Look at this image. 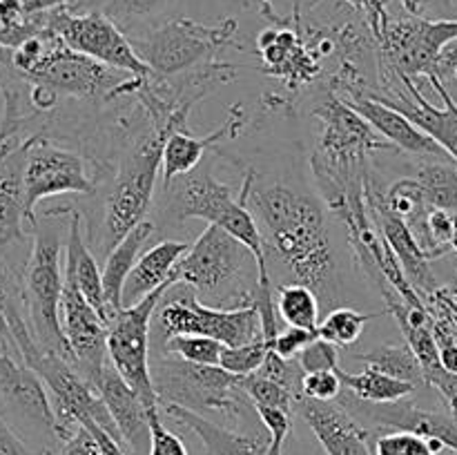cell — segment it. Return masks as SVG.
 Segmentation results:
<instances>
[{"mask_svg":"<svg viewBox=\"0 0 457 455\" xmlns=\"http://www.w3.org/2000/svg\"><path fill=\"white\" fill-rule=\"evenodd\" d=\"M248 208L253 210L263 244L277 261L286 263L295 284L317 293L321 310L330 306L337 288V257L326 226V212L320 199L288 186L250 187Z\"/></svg>","mask_w":457,"mask_h":455,"instance_id":"obj_1","label":"cell"},{"mask_svg":"<svg viewBox=\"0 0 457 455\" xmlns=\"http://www.w3.org/2000/svg\"><path fill=\"white\" fill-rule=\"evenodd\" d=\"M187 114L174 116L168 125H152L145 134L134 138L120 156L112 186L101 205V221L94 228V244L107 254L134 226L145 219L154 199L159 168L163 163L165 138L174 129L187 128Z\"/></svg>","mask_w":457,"mask_h":455,"instance_id":"obj_2","label":"cell"},{"mask_svg":"<svg viewBox=\"0 0 457 455\" xmlns=\"http://www.w3.org/2000/svg\"><path fill=\"white\" fill-rule=\"evenodd\" d=\"M250 263L257 266L241 241L208 223L174 268L172 281L195 290L204 303L214 302V308H223V303L230 308L254 306L259 279L245 281Z\"/></svg>","mask_w":457,"mask_h":455,"instance_id":"obj_3","label":"cell"},{"mask_svg":"<svg viewBox=\"0 0 457 455\" xmlns=\"http://www.w3.org/2000/svg\"><path fill=\"white\" fill-rule=\"evenodd\" d=\"M150 370L159 404H177L199 415L221 413L237 422L254 410L239 375L221 366L192 364L172 352H159L156 360H150Z\"/></svg>","mask_w":457,"mask_h":455,"instance_id":"obj_4","label":"cell"},{"mask_svg":"<svg viewBox=\"0 0 457 455\" xmlns=\"http://www.w3.org/2000/svg\"><path fill=\"white\" fill-rule=\"evenodd\" d=\"M22 303L38 346L47 352L71 360L65 333L61 326V299L65 288L62 239L56 226L34 228V245L22 272Z\"/></svg>","mask_w":457,"mask_h":455,"instance_id":"obj_5","label":"cell"},{"mask_svg":"<svg viewBox=\"0 0 457 455\" xmlns=\"http://www.w3.org/2000/svg\"><path fill=\"white\" fill-rule=\"evenodd\" d=\"M235 36V18H226L219 25H204L190 18H174L134 38L132 45L152 70V74L170 79V76H181L210 65L223 47L241 49Z\"/></svg>","mask_w":457,"mask_h":455,"instance_id":"obj_6","label":"cell"},{"mask_svg":"<svg viewBox=\"0 0 457 455\" xmlns=\"http://www.w3.org/2000/svg\"><path fill=\"white\" fill-rule=\"evenodd\" d=\"M161 343L172 335H205L223 346H244L262 337V315L257 306L214 308L201 302L192 288L174 284L156 308Z\"/></svg>","mask_w":457,"mask_h":455,"instance_id":"obj_7","label":"cell"},{"mask_svg":"<svg viewBox=\"0 0 457 455\" xmlns=\"http://www.w3.org/2000/svg\"><path fill=\"white\" fill-rule=\"evenodd\" d=\"M0 404L4 418L31 449L43 455L61 449L47 386L13 351H0Z\"/></svg>","mask_w":457,"mask_h":455,"instance_id":"obj_8","label":"cell"},{"mask_svg":"<svg viewBox=\"0 0 457 455\" xmlns=\"http://www.w3.org/2000/svg\"><path fill=\"white\" fill-rule=\"evenodd\" d=\"M47 29L54 31L67 47L112 70L128 71L137 80H147L152 76V70L138 56L128 34L101 9L74 12L70 4L49 9Z\"/></svg>","mask_w":457,"mask_h":455,"instance_id":"obj_9","label":"cell"},{"mask_svg":"<svg viewBox=\"0 0 457 455\" xmlns=\"http://www.w3.org/2000/svg\"><path fill=\"white\" fill-rule=\"evenodd\" d=\"M174 284L161 285L145 299H141L134 306L123 308L112 321L110 335H107V357L110 364L119 370L120 377L138 393L145 409H156L159 395L152 384L150 370V326L152 317L156 315L163 294Z\"/></svg>","mask_w":457,"mask_h":455,"instance_id":"obj_10","label":"cell"},{"mask_svg":"<svg viewBox=\"0 0 457 455\" xmlns=\"http://www.w3.org/2000/svg\"><path fill=\"white\" fill-rule=\"evenodd\" d=\"M25 203L31 230L36 228V205L58 194H85L96 192V183L87 174L85 159L74 150L54 145L43 132L27 138L25 156Z\"/></svg>","mask_w":457,"mask_h":455,"instance_id":"obj_11","label":"cell"},{"mask_svg":"<svg viewBox=\"0 0 457 455\" xmlns=\"http://www.w3.org/2000/svg\"><path fill=\"white\" fill-rule=\"evenodd\" d=\"M457 38V18H424L406 16L388 22L379 52L384 65L397 79H418L433 74L437 56L442 49Z\"/></svg>","mask_w":457,"mask_h":455,"instance_id":"obj_12","label":"cell"},{"mask_svg":"<svg viewBox=\"0 0 457 455\" xmlns=\"http://www.w3.org/2000/svg\"><path fill=\"white\" fill-rule=\"evenodd\" d=\"M27 83H40L47 87L56 89L61 96L71 98H96L107 96L112 89L119 87L123 83V76L112 67L103 65V62L94 61V58L85 56V54L74 52L67 47L56 34H54L49 52L40 61L36 70L22 76Z\"/></svg>","mask_w":457,"mask_h":455,"instance_id":"obj_13","label":"cell"},{"mask_svg":"<svg viewBox=\"0 0 457 455\" xmlns=\"http://www.w3.org/2000/svg\"><path fill=\"white\" fill-rule=\"evenodd\" d=\"M61 326L74 366L94 386L107 361H110V357H107L110 328L70 279H65V288H62Z\"/></svg>","mask_w":457,"mask_h":455,"instance_id":"obj_14","label":"cell"},{"mask_svg":"<svg viewBox=\"0 0 457 455\" xmlns=\"http://www.w3.org/2000/svg\"><path fill=\"white\" fill-rule=\"evenodd\" d=\"M165 192H168V201L161 210V219L168 226H179L187 219H204L208 223H217L223 210L232 201H237L232 187L217 181L210 174L208 165L177 178Z\"/></svg>","mask_w":457,"mask_h":455,"instance_id":"obj_15","label":"cell"},{"mask_svg":"<svg viewBox=\"0 0 457 455\" xmlns=\"http://www.w3.org/2000/svg\"><path fill=\"white\" fill-rule=\"evenodd\" d=\"M402 83H404L406 94H395V96H378L379 101H384L386 105L395 107L409 120H413L422 132H427L437 145L445 147L446 154L457 163V103L453 94L446 89V85L442 83L437 76H427V80L431 83V87L440 94V98L445 101V107H436L424 98V94L420 92L418 85L413 79H406L402 76ZM375 96V94H373Z\"/></svg>","mask_w":457,"mask_h":455,"instance_id":"obj_16","label":"cell"},{"mask_svg":"<svg viewBox=\"0 0 457 455\" xmlns=\"http://www.w3.org/2000/svg\"><path fill=\"white\" fill-rule=\"evenodd\" d=\"M344 101H346L361 119L369 120V125L379 134V136L386 138L391 145L400 147L402 152H409V154L420 156V159L453 161L446 154L445 147L437 145V143L433 141L427 132H422L413 120H409L400 110L386 105V103L379 101L373 94L357 92L353 94V96L344 98Z\"/></svg>","mask_w":457,"mask_h":455,"instance_id":"obj_17","label":"cell"},{"mask_svg":"<svg viewBox=\"0 0 457 455\" xmlns=\"http://www.w3.org/2000/svg\"><path fill=\"white\" fill-rule=\"evenodd\" d=\"M295 410L306 419L326 455H373L369 446V428L361 426L339 401L302 397Z\"/></svg>","mask_w":457,"mask_h":455,"instance_id":"obj_18","label":"cell"},{"mask_svg":"<svg viewBox=\"0 0 457 455\" xmlns=\"http://www.w3.org/2000/svg\"><path fill=\"white\" fill-rule=\"evenodd\" d=\"M94 388L103 397L116 428H119L123 449L129 455L150 453V418H147L145 404L110 361L103 368Z\"/></svg>","mask_w":457,"mask_h":455,"instance_id":"obj_19","label":"cell"},{"mask_svg":"<svg viewBox=\"0 0 457 455\" xmlns=\"http://www.w3.org/2000/svg\"><path fill=\"white\" fill-rule=\"evenodd\" d=\"M244 107L237 103L230 110V116L226 119V123L219 129H214L212 134H208V136H195L187 128L174 129L165 138L163 145V163H161V183H163V190H168L177 178L195 172L201 165V161H204L205 152L217 145L219 141L237 136L241 132V128H244Z\"/></svg>","mask_w":457,"mask_h":455,"instance_id":"obj_20","label":"cell"},{"mask_svg":"<svg viewBox=\"0 0 457 455\" xmlns=\"http://www.w3.org/2000/svg\"><path fill=\"white\" fill-rule=\"evenodd\" d=\"M65 210L70 214V226H67L65 241V279H70L80 290V294L92 303L94 310L101 315V319L110 328L116 317L110 310V306H107L105 288H103V270L98 268V261L92 254V250L85 245L83 214L76 208Z\"/></svg>","mask_w":457,"mask_h":455,"instance_id":"obj_21","label":"cell"},{"mask_svg":"<svg viewBox=\"0 0 457 455\" xmlns=\"http://www.w3.org/2000/svg\"><path fill=\"white\" fill-rule=\"evenodd\" d=\"M25 156L27 138L0 161V250L25 244L29 226L25 203Z\"/></svg>","mask_w":457,"mask_h":455,"instance_id":"obj_22","label":"cell"},{"mask_svg":"<svg viewBox=\"0 0 457 455\" xmlns=\"http://www.w3.org/2000/svg\"><path fill=\"white\" fill-rule=\"evenodd\" d=\"M161 409L187 431L195 433L208 455H270L268 440L259 433H239L235 428H226L205 415L177 404H161Z\"/></svg>","mask_w":457,"mask_h":455,"instance_id":"obj_23","label":"cell"},{"mask_svg":"<svg viewBox=\"0 0 457 455\" xmlns=\"http://www.w3.org/2000/svg\"><path fill=\"white\" fill-rule=\"evenodd\" d=\"M190 245L192 244H186V241L168 239L141 252V257L134 263L132 272H129L128 281L123 285V308L134 306L141 299H145L147 294L159 290L161 285L174 284V268L179 266L183 254L190 250Z\"/></svg>","mask_w":457,"mask_h":455,"instance_id":"obj_24","label":"cell"},{"mask_svg":"<svg viewBox=\"0 0 457 455\" xmlns=\"http://www.w3.org/2000/svg\"><path fill=\"white\" fill-rule=\"evenodd\" d=\"M156 226L150 219H143L138 226H134L114 248L107 252L105 263H103V288H105V299L114 317L123 310V285L132 272L134 263L141 257L143 245L154 235Z\"/></svg>","mask_w":457,"mask_h":455,"instance_id":"obj_25","label":"cell"},{"mask_svg":"<svg viewBox=\"0 0 457 455\" xmlns=\"http://www.w3.org/2000/svg\"><path fill=\"white\" fill-rule=\"evenodd\" d=\"M337 375L342 379L344 391L369 404H393V401L409 400L418 393L413 384L391 377L373 366H366L360 373H348L339 366Z\"/></svg>","mask_w":457,"mask_h":455,"instance_id":"obj_26","label":"cell"},{"mask_svg":"<svg viewBox=\"0 0 457 455\" xmlns=\"http://www.w3.org/2000/svg\"><path fill=\"white\" fill-rule=\"evenodd\" d=\"M277 315L284 324L293 328H303L317 333L320 328L321 302L312 288L303 284H284L277 288L275 297Z\"/></svg>","mask_w":457,"mask_h":455,"instance_id":"obj_27","label":"cell"},{"mask_svg":"<svg viewBox=\"0 0 457 455\" xmlns=\"http://www.w3.org/2000/svg\"><path fill=\"white\" fill-rule=\"evenodd\" d=\"M413 177L422 187L428 208L457 214V168L451 161H427Z\"/></svg>","mask_w":457,"mask_h":455,"instance_id":"obj_28","label":"cell"},{"mask_svg":"<svg viewBox=\"0 0 457 455\" xmlns=\"http://www.w3.org/2000/svg\"><path fill=\"white\" fill-rule=\"evenodd\" d=\"M355 360L366 361L373 368L382 370V373L391 375V377L402 379V382L413 384L415 388L427 386V379H424V370L420 366L418 357L411 351L409 343L406 346H375L373 351L357 352Z\"/></svg>","mask_w":457,"mask_h":455,"instance_id":"obj_29","label":"cell"},{"mask_svg":"<svg viewBox=\"0 0 457 455\" xmlns=\"http://www.w3.org/2000/svg\"><path fill=\"white\" fill-rule=\"evenodd\" d=\"M382 312H357L353 308H333L324 319L320 321L317 335L326 342L339 348L353 346L364 335L366 324Z\"/></svg>","mask_w":457,"mask_h":455,"instance_id":"obj_30","label":"cell"},{"mask_svg":"<svg viewBox=\"0 0 457 455\" xmlns=\"http://www.w3.org/2000/svg\"><path fill=\"white\" fill-rule=\"evenodd\" d=\"M223 343L205 335H172L163 342L161 352H172L181 360L192 361V364L219 366L223 352Z\"/></svg>","mask_w":457,"mask_h":455,"instance_id":"obj_31","label":"cell"},{"mask_svg":"<svg viewBox=\"0 0 457 455\" xmlns=\"http://www.w3.org/2000/svg\"><path fill=\"white\" fill-rule=\"evenodd\" d=\"M442 451L437 440L411 431H384L373 446V455H440Z\"/></svg>","mask_w":457,"mask_h":455,"instance_id":"obj_32","label":"cell"},{"mask_svg":"<svg viewBox=\"0 0 457 455\" xmlns=\"http://www.w3.org/2000/svg\"><path fill=\"white\" fill-rule=\"evenodd\" d=\"M272 351V339L257 337L254 342L244 343V346H226L221 352V361L219 366L226 368L228 373L239 375V377H245V375L257 373L259 368L266 361L268 352Z\"/></svg>","mask_w":457,"mask_h":455,"instance_id":"obj_33","label":"cell"},{"mask_svg":"<svg viewBox=\"0 0 457 455\" xmlns=\"http://www.w3.org/2000/svg\"><path fill=\"white\" fill-rule=\"evenodd\" d=\"M170 0H103L101 12L110 16L123 31L134 29L138 22L159 16Z\"/></svg>","mask_w":457,"mask_h":455,"instance_id":"obj_34","label":"cell"},{"mask_svg":"<svg viewBox=\"0 0 457 455\" xmlns=\"http://www.w3.org/2000/svg\"><path fill=\"white\" fill-rule=\"evenodd\" d=\"M241 388L248 393L254 406H275V409H284L295 413L297 397L288 388L281 386L279 382H275V379H268L259 373L245 375V377H241Z\"/></svg>","mask_w":457,"mask_h":455,"instance_id":"obj_35","label":"cell"},{"mask_svg":"<svg viewBox=\"0 0 457 455\" xmlns=\"http://www.w3.org/2000/svg\"><path fill=\"white\" fill-rule=\"evenodd\" d=\"M259 422L268 431V451L270 455H284V444L293 433V413L275 406H254Z\"/></svg>","mask_w":457,"mask_h":455,"instance_id":"obj_36","label":"cell"},{"mask_svg":"<svg viewBox=\"0 0 457 455\" xmlns=\"http://www.w3.org/2000/svg\"><path fill=\"white\" fill-rule=\"evenodd\" d=\"M18 299H22V285H18L13 272L4 266V261H0V351L18 352L7 321L9 303L18 302Z\"/></svg>","mask_w":457,"mask_h":455,"instance_id":"obj_37","label":"cell"},{"mask_svg":"<svg viewBox=\"0 0 457 455\" xmlns=\"http://www.w3.org/2000/svg\"><path fill=\"white\" fill-rule=\"evenodd\" d=\"M147 418H150V455H190L186 442L161 422L159 406L147 409Z\"/></svg>","mask_w":457,"mask_h":455,"instance_id":"obj_38","label":"cell"},{"mask_svg":"<svg viewBox=\"0 0 457 455\" xmlns=\"http://www.w3.org/2000/svg\"><path fill=\"white\" fill-rule=\"evenodd\" d=\"M303 373H315V370H337L339 368V346L317 337L308 343L297 357Z\"/></svg>","mask_w":457,"mask_h":455,"instance_id":"obj_39","label":"cell"},{"mask_svg":"<svg viewBox=\"0 0 457 455\" xmlns=\"http://www.w3.org/2000/svg\"><path fill=\"white\" fill-rule=\"evenodd\" d=\"M342 379L337 370H315V373H303L302 393L303 397L315 401H335L342 395Z\"/></svg>","mask_w":457,"mask_h":455,"instance_id":"obj_40","label":"cell"},{"mask_svg":"<svg viewBox=\"0 0 457 455\" xmlns=\"http://www.w3.org/2000/svg\"><path fill=\"white\" fill-rule=\"evenodd\" d=\"M317 337H320V335L312 333V330L293 328V326H288L286 330H279V335L272 339V351L279 357H284V360H297V357L302 355L303 348Z\"/></svg>","mask_w":457,"mask_h":455,"instance_id":"obj_41","label":"cell"},{"mask_svg":"<svg viewBox=\"0 0 457 455\" xmlns=\"http://www.w3.org/2000/svg\"><path fill=\"white\" fill-rule=\"evenodd\" d=\"M428 232H431V239L437 248L445 254L453 252V232H455V214L446 212V210H428Z\"/></svg>","mask_w":457,"mask_h":455,"instance_id":"obj_42","label":"cell"},{"mask_svg":"<svg viewBox=\"0 0 457 455\" xmlns=\"http://www.w3.org/2000/svg\"><path fill=\"white\" fill-rule=\"evenodd\" d=\"M353 7L360 9L364 13V18L369 21L370 29H373L375 40H382L384 31H386L388 22H391V16H388L386 0H348Z\"/></svg>","mask_w":457,"mask_h":455,"instance_id":"obj_43","label":"cell"},{"mask_svg":"<svg viewBox=\"0 0 457 455\" xmlns=\"http://www.w3.org/2000/svg\"><path fill=\"white\" fill-rule=\"evenodd\" d=\"M0 455H43L31 449L21 433L9 424V419L0 413Z\"/></svg>","mask_w":457,"mask_h":455,"instance_id":"obj_44","label":"cell"},{"mask_svg":"<svg viewBox=\"0 0 457 455\" xmlns=\"http://www.w3.org/2000/svg\"><path fill=\"white\" fill-rule=\"evenodd\" d=\"M54 455H101V446H98L96 437L92 431L85 426H79V431L61 444V449Z\"/></svg>","mask_w":457,"mask_h":455,"instance_id":"obj_45","label":"cell"},{"mask_svg":"<svg viewBox=\"0 0 457 455\" xmlns=\"http://www.w3.org/2000/svg\"><path fill=\"white\" fill-rule=\"evenodd\" d=\"M58 98H61V94L56 92V89L47 87V85H40V83H31V89H29V103L31 107H34L36 112H49L56 107Z\"/></svg>","mask_w":457,"mask_h":455,"instance_id":"obj_46","label":"cell"},{"mask_svg":"<svg viewBox=\"0 0 457 455\" xmlns=\"http://www.w3.org/2000/svg\"><path fill=\"white\" fill-rule=\"evenodd\" d=\"M83 426L89 428V431H92V435L96 437L98 446H101V455H128V451L123 449V444H120V442L116 440V437H112L110 433L105 431V428L96 426V424H94V422L83 424Z\"/></svg>","mask_w":457,"mask_h":455,"instance_id":"obj_47","label":"cell"},{"mask_svg":"<svg viewBox=\"0 0 457 455\" xmlns=\"http://www.w3.org/2000/svg\"><path fill=\"white\" fill-rule=\"evenodd\" d=\"M262 3H263V16H268L270 21H275L277 18L275 7H279V4H284V3H293V7L299 12V7H302L303 0H262Z\"/></svg>","mask_w":457,"mask_h":455,"instance_id":"obj_48","label":"cell"},{"mask_svg":"<svg viewBox=\"0 0 457 455\" xmlns=\"http://www.w3.org/2000/svg\"><path fill=\"white\" fill-rule=\"evenodd\" d=\"M402 7H404L406 13L411 16H420L422 13V0H400Z\"/></svg>","mask_w":457,"mask_h":455,"instance_id":"obj_49","label":"cell"}]
</instances>
